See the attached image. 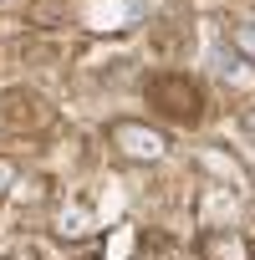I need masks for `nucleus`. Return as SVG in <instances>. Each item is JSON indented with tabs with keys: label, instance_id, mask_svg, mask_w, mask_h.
Wrapping results in <instances>:
<instances>
[{
	"label": "nucleus",
	"instance_id": "nucleus-5",
	"mask_svg": "<svg viewBox=\"0 0 255 260\" xmlns=\"http://www.w3.org/2000/svg\"><path fill=\"white\" fill-rule=\"evenodd\" d=\"M225 41H230V51H235L245 67H255V16H235V21L225 26Z\"/></svg>",
	"mask_w": 255,
	"mask_h": 260
},
{
	"label": "nucleus",
	"instance_id": "nucleus-2",
	"mask_svg": "<svg viewBox=\"0 0 255 260\" xmlns=\"http://www.w3.org/2000/svg\"><path fill=\"white\" fill-rule=\"evenodd\" d=\"M148 102H153V107H164V112H169V117H179V122H194V117H199V92H194V82H189V77H179V72L153 77V82H148Z\"/></svg>",
	"mask_w": 255,
	"mask_h": 260
},
{
	"label": "nucleus",
	"instance_id": "nucleus-7",
	"mask_svg": "<svg viewBox=\"0 0 255 260\" xmlns=\"http://www.w3.org/2000/svg\"><path fill=\"white\" fill-rule=\"evenodd\" d=\"M16 184H21V164H16V158H6V153H0V199H6V194H11Z\"/></svg>",
	"mask_w": 255,
	"mask_h": 260
},
{
	"label": "nucleus",
	"instance_id": "nucleus-8",
	"mask_svg": "<svg viewBox=\"0 0 255 260\" xmlns=\"http://www.w3.org/2000/svg\"><path fill=\"white\" fill-rule=\"evenodd\" d=\"M240 133L255 143V107H240Z\"/></svg>",
	"mask_w": 255,
	"mask_h": 260
},
{
	"label": "nucleus",
	"instance_id": "nucleus-1",
	"mask_svg": "<svg viewBox=\"0 0 255 260\" xmlns=\"http://www.w3.org/2000/svg\"><path fill=\"white\" fill-rule=\"evenodd\" d=\"M107 148L122 158V164H164L169 158V133L153 127L148 117H112L107 122Z\"/></svg>",
	"mask_w": 255,
	"mask_h": 260
},
{
	"label": "nucleus",
	"instance_id": "nucleus-4",
	"mask_svg": "<svg viewBox=\"0 0 255 260\" xmlns=\"http://www.w3.org/2000/svg\"><path fill=\"white\" fill-rule=\"evenodd\" d=\"M199 260H255V245L235 224H214L199 235Z\"/></svg>",
	"mask_w": 255,
	"mask_h": 260
},
{
	"label": "nucleus",
	"instance_id": "nucleus-3",
	"mask_svg": "<svg viewBox=\"0 0 255 260\" xmlns=\"http://www.w3.org/2000/svg\"><path fill=\"white\" fill-rule=\"evenodd\" d=\"M194 169L199 174H209L219 189H230V194H250V169L230 153V148H219V143H199L194 148Z\"/></svg>",
	"mask_w": 255,
	"mask_h": 260
},
{
	"label": "nucleus",
	"instance_id": "nucleus-6",
	"mask_svg": "<svg viewBox=\"0 0 255 260\" xmlns=\"http://www.w3.org/2000/svg\"><path fill=\"white\" fill-rule=\"evenodd\" d=\"M61 16H67V0H36L31 6V26H51Z\"/></svg>",
	"mask_w": 255,
	"mask_h": 260
}]
</instances>
